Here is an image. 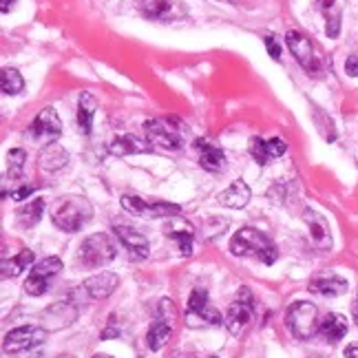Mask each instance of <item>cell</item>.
<instances>
[{
    "mask_svg": "<svg viewBox=\"0 0 358 358\" xmlns=\"http://www.w3.org/2000/svg\"><path fill=\"white\" fill-rule=\"evenodd\" d=\"M230 252L235 257H257L259 261H264L266 266L274 264L279 257L277 245L272 243V239L257 228H241L237 230L230 239Z\"/></svg>",
    "mask_w": 358,
    "mask_h": 358,
    "instance_id": "6da1fadb",
    "label": "cell"
},
{
    "mask_svg": "<svg viewBox=\"0 0 358 358\" xmlns=\"http://www.w3.org/2000/svg\"><path fill=\"white\" fill-rule=\"evenodd\" d=\"M117 237L108 235V232H95V235L87 237L80 245L78 259L87 270L93 268H104L117 257Z\"/></svg>",
    "mask_w": 358,
    "mask_h": 358,
    "instance_id": "7a4b0ae2",
    "label": "cell"
},
{
    "mask_svg": "<svg viewBox=\"0 0 358 358\" xmlns=\"http://www.w3.org/2000/svg\"><path fill=\"white\" fill-rule=\"evenodd\" d=\"M319 308L310 301H296L285 314V327L294 338L308 341L319 332Z\"/></svg>",
    "mask_w": 358,
    "mask_h": 358,
    "instance_id": "3957f363",
    "label": "cell"
},
{
    "mask_svg": "<svg viewBox=\"0 0 358 358\" xmlns=\"http://www.w3.org/2000/svg\"><path fill=\"white\" fill-rule=\"evenodd\" d=\"M137 16L153 22H177L188 18V9L182 0H129Z\"/></svg>",
    "mask_w": 358,
    "mask_h": 358,
    "instance_id": "277c9868",
    "label": "cell"
},
{
    "mask_svg": "<svg viewBox=\"0 0 358 358\" xmlns=\"http://www.w3.org/2000/svg\"><path fill=\"white\" fill-rule=\"evenodd\" d=\"M144 131L150 144H157L166 150H179L184 146V127L177 117L146 120Z\"/></svg>",
    "mask_w": 358,
    "mask_h": 358,
    "instance_id": "5b68a950",
    "label": "cell"
},
{
    "mask_svg": "<svg viewBox=\"0 0 358 358\" xmlns=\"http://www.w3.org/2000/svg\"><path fill=\"white\" fill-rule=\"evenodd\" d=\"M93 215V208L87 199L82 197H71L58 206V210L53 213V224L56 228L64 230V232H78L82 226H85Z\"/></svg>",
    "mask_w": 358,
    "mask_h": 358,
    "instance_id": "8992f818",
    "label": "cell"
},
{
    "mask_svg": "<svg viewBox=\"0 0 358 358\" xmlns=\"http://www.w3.org/2000/svg\"><path fill=\"white\" fill-rule=\"evenodd\" d=\"M62 270V261L58 257H47L29 270V277L24 281V292L29 296H43L49 287L51 281L58 277Z\"/></svg>",
    "mask_w": 358,
    "mask_h": 358,
    "instance_id": "52a82bcc",
    "label": "cell"
},
{
    "mask_svg": "<svg viewBox=\"0 0 358 358\" xmlns=\"http://www.w3.org/2000/svg\"><path fill=\"white\" fill-rule=\"evenodd\" d=\"M47 341V329L38 325H22L11 329L3 341V350L11 356H18L24 352H31L38 345H43Z\"/></svg>",
    "mask_w": 358,
    "mask_h": 358,
    "instance_id": "ba28073f",
    "label": "cell"
},
{
    "mask_svg": "<svg viewBox=\"0 0 358 358\" xmlns=\"http://www.w3.org/2000/svg\"><path fill=\"white\" fill-rule=\"evenodd\" d=\"M173 321H175V303L171 299H162L157 306V321L150 325L146 343L153 352H159L173 334Z\"/></svg>",
    "mask_w": 358,
    "mask_h": 358,
    "instance_id": "9c48e42d",
    "label": "cell"
},
{
    "mask_svg": "<svg viewBox=\"0 0 358 358\" xmlns=\"http://www.w3.org/2000/svg\"><path fill=\"white\" fill-rule=\"evenodd\" d=\"M122 208L131 213V215H137V217H148V219H171L175 215L182 213L177 203H171V201H144L142 197L137 195H124L120 199Z\"/></svg>",
    "mask_w": 358,
    "mask_h": 358,
    "instance_id": "30bf717a",
    "label": "cell"
},
{
    "mask_svg": "<svg viewBox=\"0 0 358 358\" xmlns=\"http://www.w3.org/2000/svg\"><path fill=\"white\" fill-rule=\"evenodd\" d=\"M201 321V325H222V314L217 310L210 308L208 303V292L203 290V287H195V290L190 292V299H188V310H186V325L190 327H197Z\"/></svg>",
    "mask_w": 358,
    "mask_h": 358,
    "instance_id": "8fae6325",
    "label": "cell"
},
{
    "mask_svg": "<svg viewBox=\"0 0 358 358\" xmlns=\"http://www.w3.org/2000/svg\"><path fill=\"white\" fill-rule=\"evenodd\" d=\"M285 45L292 51V56L296 62L306 69L310 76H319L321 73V60L316 56L314 45L310 43V38L301 31H287L285 34Z\"/></svg>",
    "mask_w": 358,
    "mask_h": 358,
    "instance_id": "7c38bea8",
    "label": "cell"
},
{
    "mask_svg": "<svg viewBox=\"0 0 358 358\" xmlns=\"http://www.w3.org/2000/svg\"><path fill=\"white\" fill-rule=\"evenodd\" d=\"M255 316V303H252V294L245 290H239V299L232 303L226 312V319H224V325L228 327L230 334H241L243 329L250 325Z\"/></svg>",
    "mask_w": 358,
    "mask_h": 358,
    "instance_id": "4fadbf2b",
    "label": "cell"
},
{
    "mask_svg": "<svg viewBox=\"0 0 358 358\" xmlns=\"http://www.w3.org/2000/svg\"><path fill=\"white\" fill-rule=\"evenodd\" d=\"M60 133H62V122H60V117L56 113V108H53V106L43 108V111L36 115L34 124H31V137L38 142L51 144V140H56Z\"/></svg>",
    "mask_w": 358,
    "mask_h": 358,
    "instance_id": "5bb4252c",
    "label": "cell"
},
{
    "mask_svg": "<svg viewBox=\"0 0 358 358\" xmlns=\"http://www.w3.org/2000/svg\"><path fill=\"white\" fill-rule=\"evenodd\" d=\"M78 306H73V303L69 301H58L53 303L51 308H47L43 312V321H45V329L47 332H58V329L62 327H69L71 323L78 321Z\"/></svg>",
    "mask_w": 358,
    "mask_h": 358,
    "instance_id": "9a60e30c",
    "label": "cell"
},
{
    "mask_svg": "<svg viewBox=\"0 0 358 358\" xmlns=\"http://www.w3.org/2000/svg\"><path fill=\"white\" fill-rule=\"evenodd\" d=\"M113 235H115L117 241L129 250L131 259L142 261V259L148 257V252H150V243H148V239L142 235V232H137V230L131 228V226L115 224V226H113Z\"/></svg>",
    "mask_w": 358,
    "mask_h": 358,
    "instance_id": "2e32d148",
    "label": "cell"
},
{
    "mask_svg": "<svg viewBox=\"0 0 358 358\" xmlns=\"http://www.w3.org/2000/svg\"><path fill=\"white\" fill-rule=\"evenodd\" d=\"M303 222L308 224L310 239L319 250H329V248H332V232H329V224L323 215H319L316 210H306Z\"/></svg>",
    "mask_w": 358,
    "mask_h": 358,
    "instance_id": "e0dca14e",
    "label": "cell"
},
{
    "mask_svg": "<svg viewBox=\"0 0 358 358\" xmlns=\"http://www.w3.org/2000/svg\"><path fill=\"white\" fill-rule=\"evenodd\" d=\"M117 285H120V279H117V274L113 272H100V274H95V277H89L85 281V290L91 299L95 301H104L111 296L115 290H117Z\"/></svg>",
    "mask_w": 358,
    "mask_h": 358,
    "instance_id": "ac0fdd59",
    "label": "cell"
},
{
    "mask_svg": "<svg viewBox=\"0 0 358 358\" xmlns=\"http://www.w3.org/2000/svg\"><path fill=\"white\" fill-rule=\"evenodd\" d=\"M108 150H111V155H115V157H127V155L148 153V150H153V144L148 140H142V137H137V135H120L108 144Z\"/></svg>",
    "mask_w": 358,
    "mask_h": 358,
    "instance_id": "d6986e66",
    "label": "cell"
},
{
    "mask_svg": "<svg viewBox=\"0 0 358 358\" xmlns=\"http://www.w3.org/2000/svg\"><path fill=\"white\" fill-rule=\"evenodd\" d=\"M195 146L199 150V164H201V169L210 171V173H219V171L226 169V153L217 144H213L208 140H197Z\"/></svg>",
    "mask_w": 358,
    "mask_h": 358,
    "instance_id": "ffe728a7",
    "label": "cell"
},
{
    "mask_svg": "<svg viewBox=\"0 0 358 358\" xmlns=\"http://www.w3.org/2000/svg\"><path fill=\"white\" fill-rule=\"evenodd\" d=\"M250 197H252V192H250V186H248L243 179H235L222 195H219V203L222 206H226V208H235V210H239V208H245L248 206V201H250Z\"/></svg>",
    "mask_w": 358,
    "mask_h": 358,
    "instance_id": "44dd1931",
    "label": "cell"
},
{
    "mask_svg": "<svg viewBox=\"0 0 358 358\" xmlns=\"http://www.w3.org/2000/svg\"><path fill=\"white\" fill-rule=\"evenodd\" d=\"M38 164H40V169L47 171V173H58L69 164V153L58 142H51L40 150Z\"/></svg>",
    "mask_w": 358,
    "mask_h": 358,
    "instance_id": "7402d4cb",
    "label": "cell"
},
{
    "mask_svg": "<svg viewBox=\"0 0 358 358\" xmlns=\"http://www.w3.org/2000/svg\"><path fill=\"white\" fill-rule=\"evenodd\" d=\"M177 224H179V228H175L173 224L166 226L164 235H166L169 239H173V241H177L182 257H190L192 255V237H195V230H192V226L186 224L179 215H177Z\"/></svg>",
    "mask_w": 358,
    "mask_h": 358,
    "instance_id": "603a6c76",
    "label": "cell"
},
{
    "mask_svg": "<svg viewBox=\"0 0 358 358\" xmlns=\"http://www.w3.org/2000/svg\"><path fill=\"white\" fill-rule=\"evenodd\" d=\"M319 334L327 341V343H338L343 336L348 334V319L343 314L329 312L325 319L319 325Z\"/></svg>",
    "mask_w": 358,
    "mask_h": 358,
    "instance_id": "cb8c5ba5",
    "label": "cell"
},
{
    "mask_svg": "<svg viewBox=\"0 0 358 358\" xmlns=\"http://www.w3.org/2000/svg\"><path fill=\"white\" fill-rule=\"evenodd\" d=\"M310 292L321 296H341L348 292V281L334 277V274H329V277H316L310 281Z\"/></svg>",
    "mask_w": 358,
    "mask_h": 358,
    "instance_id": "d4e9b609",
    "label": "cell"
},
{
    "mask_svg": "<svg viewBox=\"0 0 358 358\" xmlns=\"http://www.w3.org/2000/svg\"><path fill=\"white\" fill-rule=\"evenodd\" d=\"M319 9L323 13L325 18V34L327 38H338L341 34V5L336 3V0H319Z\"/></svg>",
    "mask_w": 358,
    "mask_h": 358,
    "instance_id": "484cf974",
    "label": "cell"
},
{
    "mask_svg": "<svg viewBox=\"0 0 358 358\" xmlns=\"http://www.w3.org/2000/svg\"><path fill=\"white\" fill-rule=\"evenodd\" d=\"M98 111V102L91 93H82L80 100H78V127L80 131L89 135L93 129V115Z\"/></svg>",
    "mask_w": 358,
    "mask_h": 358,
    "instance_id": "4316f807",
    "label": "cell"
},
{
    "mask_svg": "<svg viewBox=\"0 0 358 358\" xmlns=\"http://www.w3.org/2000/svg\"><path fill=\"white\" fill-rule=\"evenodd\" d=\"M45 215V197H36L34 201H29L24 208L18 210L16 219H18V226L20 228H34L40 219Z\"/></svg>",
    "mask_w": 358,
    "mask_h": 358,
    "instance_id": "83f0119b",
    "label": "cell"
},
{
    "mask_svg": "<svg viewBox=\"0 0 358 358\" xmlns=\"http://www.w3.org/2000/svg\"><path fill=\"white\" fill-rule=\"evenodd\" d=\"M34 264V252L31 250H20L13 259H3V279H13L18 277L22 270H27Z\"/></svg>",
    "mask_w": 358,
    "mask_h": 358,
    "instance_id": "f1b7e54d",
    "label": "cell"
},
{
    "mask_svg": "<svg viewBox=\"0 0 358 358\" xmlns=\"http://www.w3.org/2000/svg\"><path fill=\"white\" fill-rule=\"evenodd\" d=\"M0 87H3L5 95H18L24 89V80H22V76L16 71V69L5 66L3 73H0Z\"/></svg>",
    "mask_w": 358,
    "mask_h": 358,
    "instance_id": "f546056e",
    "label": "cell"
},
{
    "mask_svg": "<svg viewBox=\"0 0 358 358\" xmlns=\"http://www.w3.org/2000/svg\"><path fill=\"white\" fill-rule=\"evenodd\" d=\"M24 162H27V153H24L22 148H13V150H9V155H7V166H9L7 177L18 179V177L22 175V171H24Z\"/></svg>",
    "mask_w": 358,
    "mask_h": 358,
    "instance_id": "4dcf8cb0",
    "label": "cell"
},
{
    "mask_svg": "<svg viewBox=\"0 0 358 358\" xmlns=\"http://www.w3.org/2000/svg\"><path fill=\"white\" fill-rule=\"evenodd\" d=\"M250 155L255 157V162L259 164V166H266V164H270V153H268V142L261 140V137H252L250 140Z\"/></svg>",
    "mask_w": 358,
    "mask_h": 358,
    "instance_id": "1f68e13d",
    "label": "cell"
},
{
    "mask_svg": "<svg viewBox=\"0 0 358 358\" xmlns=\"http://www.w3.org/2000/svg\"><path fill=\"white\" fill-rule=\"evenodd\" d=\"M287 150V144L281 140V137H272V140H268V153H270V159H277L281 155H285Z\"/></svg>",
    "mask_w": 358,
    "mask_h": 358,
    "instance_id": "d6a6232c",
    "label": "cell"
},
{
    "mask_svg": "<svg viewBox=\"0 0 358 358\" xmlns=\"http://www.w3.org/2000/svg\"><path fill=\"white\" fill-rule=\"evenodd\" d=\"M266 47H268L270 58H274V60L281 58V45L277 43V38L274 36H266Z\"/></svg>",
    "mask_w": 358,
    "mask_h": 358,
    "instance_id": "836d02e7",
    "label": "cell"
},
{
    "mask_svg": "<svg viewBox=\"0 0 358 358\" xmlns=\"http://www.w3.org/2000/svg\"><path fill=\"white\" fill-rule=\"evenodd\" d=\"M34 192H36V186L24 184V186H20V188H16V190H11V199L20 201V199H27L29 195H34Z\"/></svg>",
    "mask_w": 358,
    "mask_h": 358,
    "instance_id": "e575fe53",
    "label": "cell"
},
{
    "mask_svg": "<svg viewBox=\"0 0 358 358\" xmlns=\"http://www.w3.org/2000/svg\"><path fill=\"white\" fill-rule=\"evenodd\" d=\"M345 73L350 78H358V53H356V56H350L345 60Z\"/></svg>",
    "mask_w": 358,
    "mask_h": 358,
    "instance_id": "d590c367",
    "label": "cell"
},
{
    "mask_svg": "<svg viewBox=\"0 0 358 358\" xmlns=\"http://www.w3.org/2000/svg\"><path fill=\"white\" fill-rule=\"evenodd\" d=\"M117 334H120V329L111 323V325H108V327L104 329V332H102V338L108 341V338H113V336H117Z\"/></svg>",
    "mask_w": 358,
    "mask_h": 358,
    "instance_id": "8d00e7d4",
    "label": "cell"
},
{
    "mask_svg": "<svg viewBox=\"0 0 358 358\" xmlns=\"http://www.w3.org/2000/svg\"><path fill=\"white\" fill-rule=\"evenodd\" d=\"M13 3H16V0H3V5H0V9H3V13H9V11H11V7H13Z\"/></svg>",
    "mask_w": 358,
    "mask_h": 358,
    "instance_id": "74e56055",
    "label": "cell"
},
{
    "mask_svg": "<svg viewBox=\"0 0 358 358\" xmlns=\"http://www.w3.org/2000/svg\"><path fill=\"white\" fill-rule=\"evenodd\" d=\"M345 356H348V358H358V345H350V348L345 350Z\"/></svg>",
    "mask_w": 358,
    "mask_h": 358,
    "instance_id": "f35d334b",
    "label": "cell"
},
{
    "mask_svg": "<svg viewBox=\"0 0 358 358\" xmlns=\"http://www.w3.org/2000/svg\"><path fill=\"white\" fill-rule=\"evenodd\" d=\"M352 316H354V321H356V325H358V299H356V303L352 306Z\"/></svg>",
    "mask_w": 358,
    "mask_h": 358,
    "instance_id": "ab89813d",
    "label": "cell"
},
{
    "mask_svg": "<svg viewBox=\"0 0 358 358\" xmlns=\"http://www.w3.org/2000/svg\"><path fill=\"white\" fill-rule=\"evenodd\" d=\"M93 358H111V356H108V354H95Z\"/></svg>",
    "mask_w": 358,
    "mask_h": 358,
    "instance_id": "60d3db41",
    "label": "cell"
},
{
    "mask_svg": "<svg viewBox=\"0 0 358 358\" xmlns=\"http://www.w3.org/2000/svg\"><path fill=\"white\" fill-rule=\"evenodd\" d=\"M64 358H71V356H64Z\"/></svg>",
    "mask_w": 358,
    "mask_h": 358,
    "instance_id": "b9f144b4",
    "label": "cell"
},
{
    "mask_svg": "<svg viewBox=\"0 0 358 358\" xmlns=\"http://www.w3.org/2000/svg\"><path fill=\"white\" fill-rule=\"evenodd\" d=\"M210 358H217V356H210Z\"/></svg>",
    "mask_w": 358,
    "mask_h": 358,
    "instance_id": "7bdbcfd3",
    "label": "cell"
},
{
    "mask_svg": "<svg viewBox=\"0 0 358 358\" xmlns=\"http://www.w3.org/2000/svg\"><path fill=\"white\" fill-rule=\"evenodd\" d=\"M356 299H358V294H356Z\"/></svg>",
    "mask_w": 358,
    "mask_h": 358,
    "instance_id": "ee69618b",
    "label": "cell"
}]
</instances>
